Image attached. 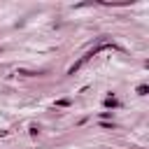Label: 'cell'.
<instances>
[]
</instances>
